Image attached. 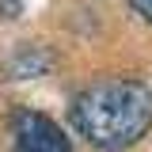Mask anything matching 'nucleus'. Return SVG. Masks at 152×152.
<instances>
[{"label": "nucleus", "instance_id": "f03ea898", "mask_svg": "<svg viewBox=\"0 0 152 152\" xmlns=\"http://www.w3.org/2000/svg\"><path fill=\"white\" fill-rule=\"evenodd\" d=\"M12 152H72V145L53 118L19 107L12 114Z\"/></svg>", "mask_w": 152, "mask_h": 152}, {"label": "nucleus", "instance_id": "7ed1b4c3", "mask_svg": "<svg viewBox=\"0 0 152 152\" xmlns=\"http://www.w3.org/2000/svg\"><path fill=\"white\" fill-rule=\"evenodd\" d=\"M57 69V53L50 46H34V42H19L8 53H0V76L4 80H34Z\"/></svg>", "mask_w": 152, "mask_h": 152}, {"label": "nucleus", "instance_id": "f257e3e1", "mask_svg": "<svg viewBox=\"0 0 152 152\" xmlns=\"http://www.w3.org/2000/svg\"><path fill=\"white\" fill-rule=\"evenodd\" d=\"M72 126L103 152L137 145L152 126V91L133 76L95 80L72 99Z\"/></svg>", "mask_w": 152, "mask_h": 152}, {"label": "nucleus", "instance_id": "20e7f679", "mask_svg": "<svg viewBox=\"0 0 152 152\" xmlns=\"http://www.w3.org/2000/svg\"><path fill=\"white\" fill-rule=\"evenodd\" d=\"M129 8L145 19V23H152V0H129Z\"/></svg>", "mask_w": 152, "mask_h": 152}]
</instances>
